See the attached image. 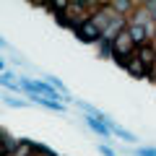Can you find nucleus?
I'll return each instance as SVG.
<instances>
[{"mask_svg": "<svg viewBox=\"0 0 156 156\" xmlns=\"http://www.w3.org/2000/svg\"><path fill=\"white\" fill-rule=\"evenodd\" d=\"M130 39H133V44H138V42H143L146 39V29L143 26H130Z\"/></svg>", "mask_w": 156, "mask_h": 156, "instance_id": "39448f33", "label": "nucleus"}, {"mask_svg": "<svg viewBox=\"0 0 156 156\" xmlns=\"http://www.w3.org/2000/svg\"><path fill=\"white\" fill-rule=\"evenodd\" d=\"M128 70L133 73V76H138V78H140V76H143V73H146V65H143V62H140L138 57L133 55V57H130V62H128Z\"/></svg>", "mask_w": 156, "mask_h": 156, "instance_id": "20e7f679", "label": "nucleus"}, {"mask_svg": "<svg viewBox=\"0 0 156 156\" xmlns=\"http://www.w3.org/2000/svg\"><path fill=\"white\" fill-rule=\"evenodd\" d=\"M154 57H156V52H154V47H148V44H143V47H140V52H138V60L143 62L146 68H148L151 62H154Z\"/></svg>", "mask_w": 156, "mask_h": 156, "instance_id": "f03ea898", "label": "nucleus"}, {"mask_svg": "<svg viewBox=\"0 0 156 156\" xmlns=\"http://www.w3.org/2000/svg\"><path fill=\"white\" fill-rule=\"evenodd\" d=\"M23 86H26L29 91H39V94H47V96H55V91L50 89L47 83H34V81H23Z\"/></svg>", "mask_w": 156, "mask_h": 156, "instance_id": "7ed1b4c3", "label": "nucleus"}, {"mask_svg": "<svg viewBox=\"0 0 156 156\" xmlns=\"http://www.w3.org/2000/svg\"><path fill=\"white\" fill-rule=\"evenodd\" d=\"M13 154H16V156H31V154H34V146H31V143H18Z\"/></svg>", "mask_w": 156, "mask_h": 156, "instance_id": "423d86ee", "label": "nucleus"}, {"mask_svg": "<svg viewBox=\"0 0 156 156\" xmlns=\"http://www.w3.org/2000/svg\"><path fill=\"white\" fill-rule=\"evenodd\" d=\"M89 125H91V128L96 130V133H101V135H107V130L101 128V122H96V120H89Z\"/></svg>", "mask_w": 156, "mask_h": 156, "instance_id": "6e6552de", "label": "nucleus"}, {"mask_svg": "<svg viewBox=\"0 0 156 156\" xmlns=\"http://www.w3.org/2000/svg\"><path fill=\"white\" fill-rule=\"evenodd\" d=\"M76 31H78V37L83 39V42H94V39H101V29H99V23L94 21V18H89V21H81L76 26Z\"/></svg>", "mask_w": 156, "mask_h": 156, "instance_id": "f257e3e1", "label": "nucleus"}, {"mask_svg": "<svg viewBox=\"0 0 156 156\" xmlns=\"http://www.w3.org/2000/svg\"><path fill=\"white\" fill-rule=\"evenodd\" d=\"M115 8H117V11H128L130 3H115Z\"/></svg>", "mask_w": 156, "mask_h": 156, "instance_id": "1a4fd4ad", "label": "nucleus"}, {"mask_svg": "<svg viewBox=\"0 0 156 156\" xmlns=\"http://www.w3.org/2000/svg\"><path fill=\"white\" fill-rule=\"evenodd\" d=\"M140 156H156V151H138Z\"/></svg>", "mask_w": 156, "mask_h": 156, "instance_id": "9d476101", "label": "nucleus"}, {"mask_svg": "<svg viewBox=\"0 0 156 156\" xmlns=\"http://www.w3.org/2000/svg\"><path fill=\"white\" fill-rule=\"evenodd\" d=\"M39 104H44V107H50V109H60V104L57 101H50V99H37Z\"/></svg>", "mask_w": 156, "mask_h": 156, "instance_id": "0eeeda50", "label": "nucleus"}]
</instances>
